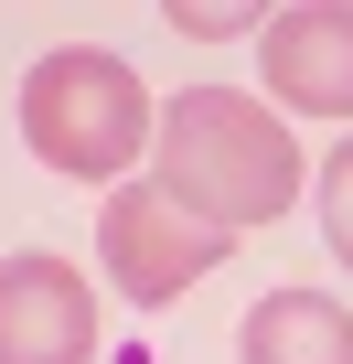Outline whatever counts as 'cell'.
Here are the masks:
<instances>
[{
	"label": "cell",
	"mask_w": 353,
	"mask_h": 364,
	"mask_svg": "<svg viewBox=\"0 0 353 364\" xmlns=\"http://www.w3.org/2000/svg\"><path fill=\"white\" fill-rule=\"evenodd\" d=\"M150 182L183 215L225 225V236H257L289 215L300 193V139L268 97H236V86H183L161 97V139H150Z\"/></svg>",
	"instance_id": "cell-1"
},
{
	"label": "cell",
	"mask_w": 353,
	"mask_h": 364,
	"mask_svg": "<svg viewBox=\"0 0 353 364\" xmlns=\"http://www.w3.org/2000/svg\"><path fill=\"white\" fill-rule=\"evenodd\" d=\"M22 139H33L43 171L118 193L129 161L161 139V97L129 75V54H107V43H54V54H33V75H22Z\"/></svg>",
	"instance_id": "cell-2"
},
{
	"label": "cell",
	"mask_w": 353,
	"mask_h": 364,
	"mask_svg": "<svg viewBox=\"0 0 353 364\" xmlns=\"http://www.w3.org/2000/svg\"><path fill=\"white\" fill-rule=\"evenodd\" d=\"M97 257H107V279H118V300H129V311H171L204 268H225V257H236V236H225V225H204V215H183L161 182H118L107 215H97Z\"/></svg>",
	"instance_id": "cell-3"
},
{
	"label": "cell",
	"mask_w": 353,
	"mask_h": 364,
	"mask_svg": "<svg viewBox=\"0 0 353 364\" xmlns=\"http://www.w3.org/2000/svg\"><path fill=\"white\" fill-rule=\"evenodd\" d=\"M0 364H97V289L75 257H0Z\"/></svg>",
	"instance_id": "cell-4"
},
{
	"label": "cell",
	"mask_w": 353,
	"mask_h": 364,
	"mask_svg": "<svg viewBox=\"0 0 353 364\" xmlns=\"http://www.w3.org/2000/svg\"><path fill=\"white\" fill-rule=\"evenodd\" d=\"M257 75H268L278 118H353V11H342V0L268 11V33H257Z\"/></svg>",
	"instance_id": "cell-5"
},
{
	"label": "cell",
	"mask_w": 353,
	"mask_h": 364,
	"mask_svg": "<svg viewBox=\"0 0 353 364\" xmlns=\"http://www.w3.org/2000/svg\"><path fill=\"white\" fill-rule=\"evenodd\" d=\"M236 364H353V311L332 289H268L236 332Z\"/></svg>",
	"instance_id": "cell-6"
},
{
	"label": "cell",
	"mask_w": 353,
	"mask_h": 364,
	"mask_svg": "<svg viewBox=\"0 0 353 364\" xmlns=\"http://www.w3.org/2000/svg\"><path fill=\"white\" fill-rule=\"evenodd\" d=\"M321 236H332V257L353 268V139L321 161Z\"/></svg>",
	"instance_id": "cell-7"
},
{
	"label": "cell",
	"mask_w": 353,
	"mask_h": 364,
	"mask_svg": "<svg viewBox=\"0 0 353 364\" xmlns=\"http://www.w3.org/2000/svg\"><path fill=\"white\" fill-rule=\"evenodd\" d=\"M171 33L225 43V33H268V11H246V0H171Z\"/></svg>",
	"instance_id": "cell-8"
}]
</instances>
